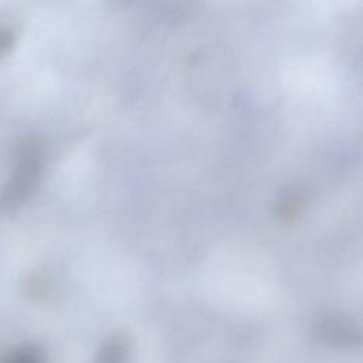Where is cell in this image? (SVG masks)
Listing matches in <instances>:
<instances>
[{"label":"cell","instance_id":"5b68a950","mask_svg":"<svg viewBox=\"0 0 363 363\" xmlns=\"http://www.w3.org/2000/svg\"><path fill=\"white\" fill-rule=\"evenodd\" d=\"M0 363H45V357L35 346H20L7 353Z\"/></svg>","mask_w":363,"mask_h":363},{"label":"cell","instance_id":"277c9868","mask_svg":"<svg viewBox=\"0 0 363 363\" xmlns=\"http://www.w3.org/2000/svg\"><path fill=\"white\" fill-rule=\"evenodd\" d=\"M302 208H303V194L296 189H289L278 200L275 207V214H277V218L284 224L294 223L303 211Z\"/></svg>","mask_w":363,"mask_h":363},{"label":"cell","instance_id":"3957f363","mask_svg":"<svg viewBox=\"0 0 363 363\" xmlns=\"http://www.w3.org/2000/svg\"><path fill=\"white\" fill-rule=\"evenodd\" d=\"M130 352V342L126 335H112L99 347L94 363H126Z\"/></svg>","mask_w":363,"mask_h":363},{"label":"cell","instance_id":"6da1fadb","mask_svg":"<svg viewBox=\"0 0 363 363\" xmlns=\"http://www.w3.org/2000/svg\"><path fill=\"white\" fill-rule=\"evenodd\" d=\"M43 173V147L35 139L21 143L14 172L6 187V201L11 207L21 206L37 189Z\"/></svg>","mask_w":363,"mask_h":363},{"label":"cell","instance_id":"8992f818","mask_svg":"<svg viewBox=\"0 0 363 363\" xmlns=\"http://www.w3.org/2000/svg\"><path fill=\"white\" fill-rule=\"evenodd\" d=\"M16 44V35L10 28L0 27V60L7 57Z\"/></svg>","mask_w":363,"mask_h":363},{"label":"cell","instance_id":"7a4b0ae2","mask_svg":"<svg viewBox=\"0 0 363 363\" xmlns=\"http://www.w3.org/2000/svg\"><path fill=\"white\" fill-rule=\"evenodd\" d=\"M312 335L318 343L332 349L357 347L362 340V332L357 323L352 318L340 313L318 316L312 326Z\"/></svg>","mask_w":363,"mask_h":363}]
</instances>
